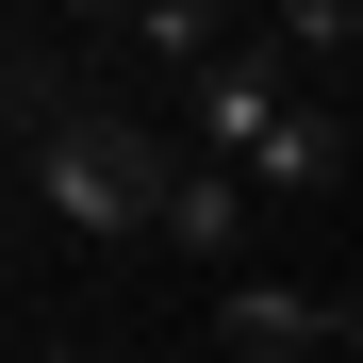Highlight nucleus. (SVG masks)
<instances>
[{
    "instance_id": "obj_2",
    "label": "nucleus",
    "mask_w": 363,
    "mask_h": 363,
    "mask_svg": "<svg viewBox=\"0 0 363 363\" xmlns=\"http://www.w3.org/2000/svg\"><path fill=\"white\" fill-rule=\"evenodd\" d=\"M17 165H33V199L67 215V231H99V248H133V231H165V199H182L165 133H149V116H99V99L67 116V133H33Z\"/></svg>"
},
{
    "instance_id": "obj_4",
    "label": "nucleus",
    "mask_w": 363,
    "mask_h": 363,
    "mask_svg": "<svg viewBox=\"0 0 363 363\" xmlns=\"http://www.w3.org/2000/svg\"><path fill=\"white\" fill-rule=\"evenodd\" d=\"M248 231H264V182L182 165V199H165V248H182V264H248Z\"/></svg>"
},
{
    "instance_id": "obj_1",
    "label": "nucleus",
    "mask_w": 363,
    "mask_h": 363,
    "mask_svg": "<svg viewBox=\"0 0 363 363\" xmlns=\"http://www.w3.org/2000/svg\"><path fill=\"white\" fill-rule=\"evenodd\" d=\"M182 116H199V165L264 182V199H347V165H363V149H347V116L281 83V50H231V67H199V83H182Z\"/></svg>"
},
{
    "instance_id": "obj_5",
    "label": "nucleus",
    "mask_w": 363,
    "mask_h": 363,
    "mask_svg": "<svg viewBox=\"0 0 363 363\" xmlns=\"http://www.w3.org/2000/svg\"><path fill=\"white\" fill-rule=\"evenodd\" d=\"M33 363H116V347H33Z\"/></svg>"
},
{
    "instance_id": "obj_3",
    "label": "nucleus",
    "mask_w": 363,
    "mask_h": 363,
    "mask_svg": "<svg viewBox=\"0 0 363 363\" xmlns=\"http://www.w3.org/2000/svg\"><path fill=\"white\" fill-rule=\"evenodd\" d=\"M215 347H231V363H347V347H363V281H330V297L215 281Z\"/></svg>"
}]
</instances>
